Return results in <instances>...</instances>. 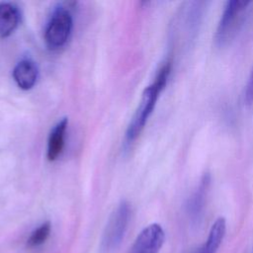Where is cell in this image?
<instances>
[{
	"mask_svg": "<svg viewBox=\"0 0 253 253\" xmlns=\"http://www.w3.org/2000/svg\"><path fill=\"white\" fill-rule=\"evenodd\" d=\"M170 71L171 62L167 61L158 70L152 84L144 89L138 108L126 129V139L128 143L135 140L143 130L148 118L150 117L155 108L160 93L166 86Z\"/></svg>",
	"mask_w": 253,
	"mask_h": 253,
	"instance_id": "1",
	"label": "cell"
},
{
	"mask_svg": "<svg viewBox=\"0 0 253 253\" xmlns=\"http://www.w3.org/2000/svg\"><path fill=\"white\" fill-rule=\"evenodd\" d=\"M250 4V1L244 0H230L226 2L216 29L215 42L217 44L223 45L232 38Z\"/></svg>",
	"mask_w": 253,
	"mask_h": 253,
	"instance_id": "2",
	"label": "cell"
},
{
	"mask_svg": "<svg viewBox=\"0 0 253 253\" xmlns=\"http://www.w3.org/2000/svg\"><path fill=\"white\" fill-rule=\"evenodd\" d=\"M129 219V206L122 202L110 216L101 241V250L105 253L113 251L122 242Z\"/></svg>",
	"mask_w": 253,
	"mask_h": 253,
	"instance_id": "3",
	"label": "cell"
},
{
	"mask_svg": "<svg viewBox=\"0 0 253 253\" xmlns=\"http://www.w3.org/2000/svg\"><path fill=\"white\" fill-rule=\"evenodd\" d=\"M72 16L66 7H58L53 11L44 32V40L49 48L56 49L66 43L72 31Z\"/></svg>",
	"mask_w": 253,
	"mask_h": 253,
	"instance_id": "4",
	"label": "cell"
},
{
	"mask_svg": "<svg viewBox=\"0 0 253 253\" xmlns=\"http://www.w3.org/2000/svg\"><path fill=\"white\" fill-rule=\"evenodd\" d=\"M165 240L163 228L158 223H152L137 235L130 253H158Z\"/></svg>",
	"mask_w": 253,
	"mask_h": 253,
	"instance_id": "5",
	"label": "cell"
},
{
	"mask_svg": "<svg viewBox=\"0 0 253 253\" xmlns=\"http://www.w3.org/2000/svg\"><path fill=\"white\" fill-rule=\"evenodd\" d=\"M39 69L31 59H23L16 64L13 70V78L17 85L23 90L32 89L37 83Z\"/></svg>",
	"mask_w": 253,
	"mask_h": 253,
	"instance_id": "6",
	"label": "cell"
},
{
	"mask_svg": "<svg viewBox=\"0 0 253 253\" xmlns=\"http://www.w3.org/2000/svg\"><path fill=\"white\" fill-rule=\"evenodd\" d=\"M21 13L19 8L10 2L0 3V39L7 38L18 28Z\"/></svg>",
	"mask_w": 253,
	"mask_h": 253,
	"instance_id": "7",
	"label": "cell"
},
{
	"mask_svg": "<svg viewBox=\"0 0 253 253\" xmlns=\"http://www.w3.org/2000/svg\"><path fill=\"white\" fill-rule=\"evenodd\" d=\"M68 120L67 118H62L56 123L49 132L47 140V150L46 157L49 161H54L61 154L64 147V137L67 128Z\"/></svg>",
	"mask_w": 253,
	"mask_h": 253,
	"instance_id": "8",
	"label": "cell"
},
{
	"mask_svg": "<svg viewBox=\"0 0 253 253\" xmlns=\"http://www.w3.org/2000/svg\"><path fill=\"white\" fill-rule=\"evenodd\" d=\"M226 223L223 217H218L211 225L206 242L197 250L196 253H215L222 242L225 234Z\"/></svg>",
	"mask_w": 253,
	"mask_h": 253,
	"instance_id": "9",
	"label": "cell"
},
{
	"mask_svg": "<svg viewBox=\"0 0 253 253\" xmlns=\"http://www.w3.org/2000/svg\"><path fill=\"white\" fill-rule=\"evenodd\" d=\"M210 184V176L205 175L203 180L201 181L199 188L193 195V197L190 199V204H189V210L192 214H199L200 211H202L204 207V202H205V197H206V192L208 189V186Z\"/></svg>",
	"mask_w": 253,
	"mask_h": 253,
	"instance_id": "10",
	"label": "cell"
},
{
	"mask_svg": "<svg viewBox=\"0 0 253 253\" xmlns=\"http://www.w3.org/2000/svg\"><path fill=\"white\" fill-rule=\"evenodd\" d=\"M50 223L48 221L42 223L39 227H37L30 235L28 239V246L37 247L45 242L49 233H50Z\"/></svg>",
	"mask_w": 253,
	"mask_h": 253,
	"instance_id": "11",
	"label": "cell"
},
{
	"mask_svg": "<svg viewBox=\"0 0 253 253\" xmlns=\"http://www.w3.org/2000/svg\"><path fill=\"white\" fill-rule=\"evenodd\" d=\"M244 100L246 104L250 105L253 104V71L251 72V75L248 79L246 88H245V94H244Z\"/></svg>",
	"mask_w": 253,
	"mask_h": 253,
	"instance_id": "12",
	"label": "cell"
}]
</instances>
